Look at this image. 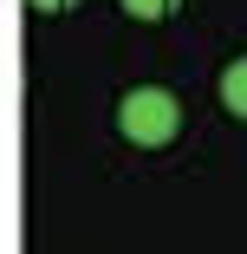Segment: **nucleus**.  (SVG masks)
I'll return each instance as SVG.
<instances>
[{
	"instance_id": "nucleus-1",
	"label": "nucleus",
	"mask_w": 247,
	"mask_h": 254,
	"mask_svg": "<svg viewBox=\"0 0 247 254\" xmlns=\"http://www.w3.org/2000/svg\"><path fill=\"white\" fill-rule=\"evenodd\" d=\"M117 130H124L130 143H143V150L169 143V137L182 130V105H176V91H163V85H137V91H124V105H117Z\"/></svg>"
},
{
	"instance_id": "nucleus-2",
	"label": "nucleus",
	"mask_w": 247,
	"mask_h": 254,
	"mask_svg": "<svg viewBox=\"0 0 247 254\" xmlns=\"http://www.w3.org/2000/svg\"><path fill=\"white\" fill-rule=\"evenodd\" d=\"M221 105H228L234 118H247V59H234V65L221 72Z\"/></svg>"
},
{
	"instance_id": "nucleus-3",
	"label": "nucleus",
	"mask_w": 247,
	"mask_h": 254,
	"mask_svg": "<svg viewBox=\"0 0 247 254\" xmlns=\"http://www.w3.org/2000/svg\"><path fill=\"white\" fill-rule=\"evenodd\" d=\"M124 13H130V20H163L169 0H124Z\"/></svg>"
},
{
	"instance_id": "nucleus-4",
	"label": "nucleus",
	"mask_w": 247,
	"mask_h": 254,
	"mask_svg": "<svg viewBox=\"0 0 247 254\" xmlns=\"http://www.w3.org/2000/svg\"><path fill=\"white\" fill-rule=\"evenodd\" d=\"M33 7H39V13H65L72 0H33Z\"/></svg>"
}]
</instances>
